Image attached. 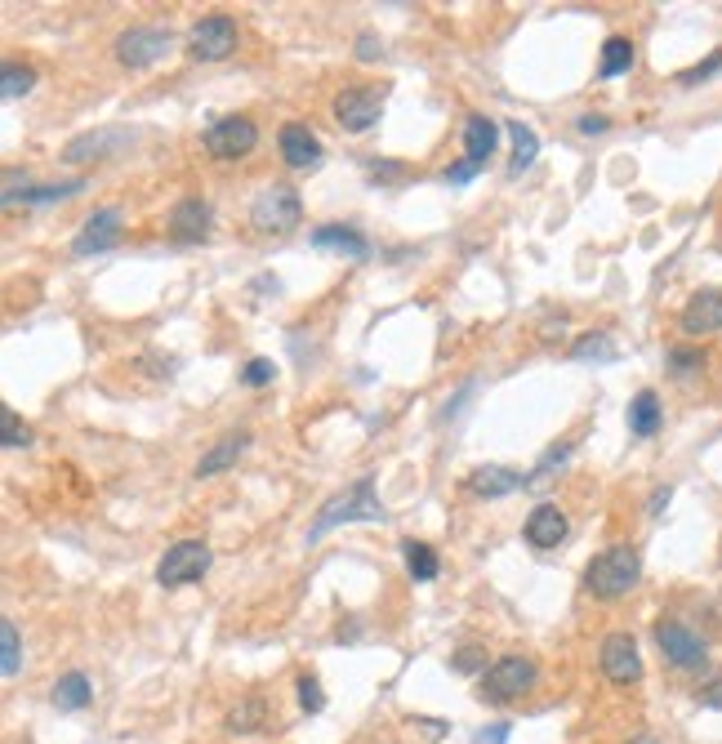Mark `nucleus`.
Masks as SVG:
<instances>
[{
	"instance_id": "nucleus-1",
	"label": "nucleus",
	"mask_w": 722,
	"mask_h": 744,
	"mask_svg": "<svg viewBox=\"0 0 722 744\" xmlns=\"http://www.w3.org/2000/svg\"><path fill=\"white\" fill-rule=\"evenodd\" d=\"M348 526V522H384V504H380V495H375V477H357L348 491H339V495H330L321 509H317V517H312V526H308V540H321L325 531H334V526Z\"/></svg>"
},
{
	"instance_id": "nucleus-2",
	"label": "nucleus",
	"mask_w": 722,
	"mask_h": 744,
	"mask_svg": "<svg viewBox=\"0 0 722 744\" xmlns=\"http://www.w3.org/2000/svg\"><path fill=\"white\" fill-rule=\"evenodd\" d=\"M638 575H642V557H638V549L633 544H611V549H602L589 566H584V589L593 593V597H624L633 584H638Z\"/></svg>"
},
{
	"instance_id": "nucleus-3",
	"label": "nucleus",
	"mask_w": 722,
	"mask_h": 744,
	"mask_svg": "<svg viewBox=\"0 0 722 744\" xmlns=\"http://www.w3.org/2000/svg\"><path fill=\"white\" fill-rule=\"evenodd\" d=\"M535 677H540V668H535L531 655H500V660L482 673V691H478V695L491 700V704H509V700H518L522 691H531Z\"/></svg>"
},
{
	"instance_id": "nucleus-4",
	"label": "nucleus",
	"mask_w": 722,
	"mask_h": 744,
	"mask_svg": "<svg viewBox=\"0 0 722 744\" xmlns=\"http://www.w3.org/2000/svg\"><path fill=\"white\" fill-rule=\"evenodd\" d=\"M299 219H303V201H299V192H294L290 183L263 188V192L254 197V205H250V223H254L259 232H272V237L299 228Z\"/></svg>"
},
{
	"instance_id": "nucleus-5",
	"label": "nucleus",
	"mask_w": 722,
	"mask_h": 744,
	"mask_svg": "<svg viewBox=\"0 0 722 744\" xmlns=\"http://www.w3.org/2000/svg\"><path fill=\"white\" fill-rule=\"evenodd\" d=\"M210 562H214V553H210L205 540H179L174 549H166V557H161V566H157V580H161L166 589H179V584L201 580V575L210 571Z\"/></svg>"
},
{
	"instance_id": "nucleus-6",
	"label": "nucleus",
	"mask_w": 722,
	"mask_h": 744,
	"mask_svg": "<svg viewBox=\"0 0 722 744\" xmlns=\"http://www.w3.org/2000/svg\"><path fill=\"white\" fill-rule=\"evenodd\" d=\"M384 117V86H352L334 99V121L348 134H367Z\"/></svg>"
},
{
	"instance_id": "nucleus-7",
	"label": "nucleus",
	"mask_w": 722,
	"mask_h": 744,
	"mask_svg": "<svg viewBox=\"0 0 722 744\" xmlns=\"http://www.w3.org/2000/svg\"><path fill=\"white\" fill-rule=\"evenodd\" d=\"M201 143H205V152H210L214 161H241V157L254 152L259 130H254V121H245V117H219V121L205 130Z\"/></svg>"
},
{
	"instance_id": "nucleus-8",
	"label": "nucleus",
	"mask_w": 722,
	"mask_h": 744,
	"mask_svg": "<svg viewBox=\"0 0 722 744\" xmlns=\"http://www.w3.org/2000/svg\"><path fill=\"white\" fill-rule=\"evenodd\" d=\"M655 642H660V651H664V660H669L673 668H700V664L709 660L704 637L691 633V629H686L682 620H673V615L655 620Z\"/></svg>"
},
{
	"instance_id": "nucleus-9",
	"label": "nucleus",
	"mask_w": 722,
	"mask_h": 744,
	"mask_svg": "<svg viewBox=\"0 0 722 744\" xmlns=\"http://www.w3.org/2000/svg\"><path fill=\"white\" fill-rule=\"evenodd\" d=\"M188 50H192V59H205V63L228 59V54L237 50V23H232L228 14L201 19V23L188 32Z\"/></svg>"
},
{
	"instance_id": "nucleus-10",
	"label": "nucleus",
	"mask_w": 722,
	"mask_h": 744,
	"mask_svg": "<svg viewBox=\"0 0 722 744\" xmlns=\"http://www.w3.org/2000/svg\"><path fill=\"white\" fill-rule=\"evenodd\" d=\"M598 660H602V673L615 686H633L642 677V655H638L633 633H606L602 646H598Z\"/></svg>"
},
{
	"instance_id": "nucleus-11",
	"label": "nucleus",
	"mask_w": 722,
	"mask_h": 744,
	"mask_svg": "<svg viewBox=\"0 0 722 744\" xmlns=\"http://www.w3.org/2000/svg\"><path fill=\"white\" fill-rule=\"evenodd\" d=\"M126 143H134V130H126V125H103V130L77 134V139L63 148V161H68V165H81V161H108V157H117Z\"/></svg>"
},
{
	"instance_id": "nucleus-12",
	"label": "nucleus",
	"mask_w": 722,
	"mask_h": 744,
	"mask_svg": "<svg viewBox=\"0 0 722 744\" xmlns=\"http://www.w3.org/2000/svg\"><path fill=\"white\" fill-rule=\"evenodd\" d=\"M166 50H170V32L166 28H130V32L117 37V59L126 68H152Z\"/></svg>"
},
{
	"instance_id": "nucleus-13",
	"label": "nucleus",
	"mask_w": 722,
	"mask_h": 744,
	"mask_svg": "<svg viewBox=\"0 0 722 744\" xmlns=\"http://www.w3.org/2000/svg\"><path fill=\"white\" fill-rule=\"evenodd\" d=\"M117 241H121V210L108 205V210H94V214L81 223L72 250H77V254H103V250H112Z\"/></svg>"
},
{
	"instance_id": "nucleus-14",
	"label": "nucleus",
	"mask_w": 722,
	"mask_h": 744,
	"mask_svg": "<svg viewBox=\"0 0 722 744\" xmlns=\"http://www.w3.org/2000/svg\"><path fill=\"white\" fill-rule=\"evenodd\" d=\"M277 148H281V157H285L290 170H317V165H321V143H317V134H312L308 125H299V121L281 125Z\"/></svg>"
},
{
	"instance_id": "nucleus-15",
	"label": "nucleus",
	"mask_w": 722,
	"mask_h": 744,
	"mask_svg": "<svg viewBox=\"0 0 722 744\" xmlns=\"http://www.w3.org/2000/svg\"><path fill=\"white\" fill-rule=\"evenodd\" d=\"M170 237L183 241V245H197L210 237V205L201 197H188L170 210Z\"/></svg>"
},
{
	"instance_id": "nucleus-16",
	"label": "nucleus",
	"mask_w": 722,
	"mask_h": 744,
	"mask_svg": "<svg viewBox=\"0 0 722 744\" xmlns=\"http://www.w3.org/2000/svg\"><path fill=\"white\" fill-rule=\"evenodd\" d=\"M682 330L686 334H713L722 330V290H695L682 308Z\"/></svg>"
},
{
	"instance_id": "nucleus-17",
	"label": "nucleus",
	"mask_w": 722,
	"mask_h": 744,
	"mask_svg": "<svg viewBox=\"0 0 722 744\" xmlns=\"http://www.w3.org/2000/svg\"><path fill=\"white\" fill-rule=\"evenodd\" d=\"M566 540V513L558 504H540L527 517V544L531 549H558Z\"/></svg>"
},
{
	"instance_id": "nucleus-18",
	"label": "nucleus",
	"mask_w": 722,
	"mask_h": 744,
	"mask_svg": "<svg viewBox=\"0 0 722 744\" xmlns=\"http://www.w3.org/2000/svg\"><path fill=\"white\" fill-rule=\"evenodd\" d=\"M312 245H317V250H339V254H348V259H371V241L361 237V232H352V228H343V223H321V228H312Z\"/></svg>"
},
{
	"instance_id": "nucleus-19",
	"label": "nucleus",
	"mask_w": 722,
	"mask_h": 744,
	"mask_svg": "<svg viewBox=\"0 0 722 744\" xmlns=\"http://www.w3.org/2000/svg\"><path fill=\"white\" fill-rule=\"evenodd\" d=\"M495 139H500V125L491 117H469L464 121V152L478 170L487 165V157H495Z\"/></svg>"
},
{
	"instance_id": "nucleus-20",
	"label": "nucleus",
	"mask_w": 722,
	"mask_h": 744,
	"mask_svg": "<svg viewBox=\"0 0 722 744\" xmlns=\"http://www.w3.org/2000/svg\"><path fill=\"white\" fill-rule=\"evenodd\" d=\"M527 486V477L522 473H513V469H478L473 477H469V491L473 495H482V500H495V495H513V491H522Z\"/></svg>"
},
{
	"instance_id": "nucleus-21",
	"label": "nucleus",
	"mask_w": 722,
	"mask_h": 744,
	"mask_svg": "<svg viewBox=\"0 0 722 744\" xmlns=\"http://www.w3.org/2000/svg\"><path fill=\"white\" fill-rule=\"evenodd\" d=\"M245 446H250V433H228L223 442H214V451H210V455H201L197 477H214V473L232 469V464L245 455Z\"/></svg>"
},
{
	"instance_id": "nucleus-22",
	"label": "nucleus",
	"mask_w": 722,
	"mask_h": 744,
	"mask_svg": "<svg viewBox=\"0 0 722 744\" xmlns=\"http://www.w3.org/2000/svg\"><path fill=\"white\" fill-rule=\"evenodd\" d=\"M50 700H54V708H68V713H77V708H86V704L94 700V686H90V677H86L81 668H72V673H63V677L54 682Z\"/></svg>"
},
{
	"instance_id": "nucleus-23",
	"label": "nucleus",
	"mask_w": 722,
	"mask_h": 744,
	"mask_svg": "<svg viewBox=\"0 0 722 744\" xmlns=\"http://www.w3.org/2000/svg\"><path fill=\"white\" fill-rule=\"evenodd\" d=\"M629 433L633 438H655L660 433V398L651 389H642L633 402H629Z\"/></svg>"
},
{
	"instance_id": "nucleus-24",
	"label": "nucleus",
	"mask_w": 722,
	"mask_h": 744,
	"mask_svg": "<svg viewBox=\"0 0 722 744\" xmlns=\"http://www.w3.org/2000/svg\"><path fill=\"white\" fill-rule=\"evenodd\" d=\"M509 139H513V161H509V174L531 170V165H535V157H540V139H535V130H531V125H522V121H509Z\"/></svg>"
},
{
	"instance_id": "nucleus-25",
	"label": "nucleus",
	"mask_w": 722,
	"mask_h": 744,
	"mask_svg": "<svg viewBox=\"0 0 722 744\" xmlns=\"http://www.w3.org/2000/svg\"><path fill=\"white\" fill-rule=\"evenodd\" d=\"M402 553H407V571H411V580H420V584L438 580L442 562H438V553H433L429 544H415V540H407V544H402Z\"/></svg>"
},
{
	"instance_id": "nucleus-26",
	"label": "nucleus",
	"mask_w": 722,
	"mask_h": 744,
	"mask_svg": "<svg viewBox=\"0 0 722 744\" xmlns=\"http://www.w3.org/2000/svg\"><path fill=\"white\" fill-rule=\"evenodd\" d=\"M633 68V41L629 37H611L602 46V77H624Z\"/></svg>"
},
{
	"instance_id": "nucleus-27",
	"label": "nucleus",
	"mask_w": 722,
	"mask_h": 744,
	"mask_svg": "<svg viewBox=\"0 0 722 744\" xmlns=\"http://www.w3.org/2000/svg\"><path fill=\"white\" fill-rule=\"evenodd\" d=\"M263 717H268V708H263V700L259 695H250V700H241L232 713H228V731L232 735H245V731H259L263 726Z\"/></svg>"
},
{
	"instance_id": "nucleus-28",
	"label": "nucleus",
	"mask_w": 722,
	"mask_h": 744,
	"mask_svg": "<svg viewBox=\"0 0 722 744\" xmlns=\"http://www.w3.org/2000/svg\"><path fill=\"white\" fill-rule=\"evenodd\" d=\"M0 673L6 677H14L19 673V664H23V646H19V629H14V620H0Z\"/></svg>"
},
{
	"instance_id": "nucleus-29",
	"label": "nucleus",
	"mask_w": 722,
	"mask_h": 744,
	"mask_svg": "<svg viewBox=\"0 0 722 744\" xmlns=\"http://www.w3.org/2000/svg\"><path fill=\"white\" fill-rule=\"evenodd\" d=\"M37 86V72L32 68H19V63H6V72H0V94L6 99H19Z\"/></svg>"
},
{
	"instance_id": "nucleus-30",
	"label": "nucleus",
	"mask_w": 722,
	"mask_h": 744,
	"mask_svg": "<svg viewBox=\"0 0 722 744\" xmlns=\"http://www.w3.org/2000/svg\"><path fill=\"white\" fill-rule=\"evenodd\" d=\"M86 188V179H72V183H41L32 192H23L28 205H50V201H63V197H77Z\"/></svg>"
},
{
	"instance_id": "nucleus-31",
	"label": "nucleus",
	"mask_w": 722,
	"mask_h": 744,
	"mask_svg": "<svg viewBox=\"0 0 722 744\" xmlns=\"http://www.w3.org/2000/svg\"><path fill=\"white\" fill-rule=\"evenodd\" d=\"M575 361H615V343L606 334H584L575 348H571Z\"/></svg>"
},
{
	"instance_id": "nucleus-32",
	"label": "nucleus",
	"mask_w": 722,
	"mask_h": 744,
	"mask_svg": "<svg viewBox=\"0 0 722 744\" xmlns=\"http://www.w3.org/2000/svg\"><path fill=\"white\" fill-rule=\"evenodd\" d=\"M451 668H455V673H487V668H491V664H487V646L464 642V646L451 655Z\"/></svg>"
},
{
	"instance_id": "nucleus-33",
	"label": "nucleus",
	"mask_w": 722,
	"mask_h": 744,
	"mask_svg": "<svg viewBox=\"0 0 722 744\" xmlns=\"http://www.w3.org/2000/svg\"><path fill=\"white\" fill-rule=\"evenodd\" d=\"M241 380H245L250 389H268V384L277 380V365H272L268 356H254V361H245V370H241Z\"/></svg>"
},
{
	"instance_id": "nucleus-34",
	"label": "nucleus",
	"mask_w": 722,
	"mask_h": 744,
	"mask_svg": "<svg viewBox=\"0 0 722 744\" xmlns=\"http://www.w3.org/2000/svg\"><path fill=\"white\" fill-rule=\"evenodd\" d=\"M704 365V352L700 348H673L669 352V370H678V375H691V370Z\"/></svg>"
},
{
	"instance_id": "nucleus-35",
	"label": "nucleus",
	"mask_w": 722,
	"mask_h": 744,
	"mask_svg": "<svg viewBox=\"0 0 722 744\" xmlns=\"http://www.w3.org/2000/svg\"><path fill=\"white\" fill-rule=\"evenodd\" d=\"M299 704H303L308 713H321V708H325V695H321V682H317V677H308V673L299 677Z\"/></svg>"
},
{
	"instance_id": "nucleus-36",
	"label": "nucleus",
	"mask_w": 722,
	"mask_h": 744,
	"mask_svg": "<svg viewBox=\"0 0 722 744\" xmlns=\"http://www.w3.org/2000/svg\"><path fill=\"white\" fill-rule=\"evenodd\" d=\"M0 424H6V446H28V442H32L28 424H19V415H14V411L0 415Z\"/></svg>"
},
{
	"instance_id": "nucleus-37",
	"label": "nucleus",
	"mask_w": 722,
	"mask_h": 744,
	"mask_svg": "<svg viewBox=\"0 0 722 744\" xmlns=\"http://www.w3.org/2000/svg\"><path fill=\"white\" fill-rule=\"evenodd\" d=\"M718 68H722V54H713V59H704L700 68H691V72H682V77H678V86H695V81H704V77H713Z\"/></svg>"
},
{
	"instance_id": "nucleus-38",
	"label": "nucleus",
	"mask_w": 722,
	"mask_h": 744,
	"mask_svg": "<svg viewBox=\"0 0 722 744\" xmlns=\"http://www.w3.org/2000/svg\"><path fill=\"white\" fill-rule=\"evenodd\" d=\"M371 179H380V183H402V179H407V170H402V165H393V161H371Z\"/></svg>"
},
{
	"instance_id": "nucleus-39",
	"label": "nucleus",
	"mask_w": 722,
	"mask_h": 744,
	"mask_svg": "<svg viewBox=\"0 0 722 744\" xmlns=\"http://www.w3.org/2000/svg\"><path fill=\"white\" fill-rule=\"evenodd\" d=\"M473 744H509V722H491L473 735Z\"/></svg>"
},
{
	"instance_id": "nucleus-40",
	"label": "nucleus",
	"mask_w": 722,
	"mask_h": 744,
	"mask_svg": "<svg viewBox=\"0 0 722 744\" xmlns=\"http://www.w3.org/2000/svg\"><path fill=\"white\" fill-rule=\"evenodd\" d=\"M357 59H361V63L380 59V41H375V32H361V37H357Z\"/></svg>"
},
{
	"instance_id": "nucleus-41",
	"label": "nucleus",
	"mask_w": 722,
	"mask_h": 744,
	"mask_svg": "<svg viewBox=\"0 0 722 744\" xmlns=\"http://www.w3.org/2000/svg\"><path fill=\"white\" fill-rule=\"evenodd\" d=\"M473 174H478V165H473V161H469V157H464V161H460V165H451V170H447V174H442V179H447V183H469V179H473Z\"/></svg>"
},
{
	"instance_id": "nucleus-42",
	"label": "nucleus",
	"mask_w": 722,
	"mask_h": 744,
	"mask_svg": "<svg viewBox=\"0 0 722 744\" xmlns=\"http://www.w3.org/2000/svg\"><path fill=\"white\" fill-rule=\"evenodd\" d=\"M700 704H709V708H722V673H718L713 682H704V691H700Z\"/></svg>"
},
{
	"instance_id": "nucleus-43",
	"label": "nucleus",
	"mask_w": 722,
	"mask_h": 744,
	"mask_svg": "<svg viewBox=\"0 0 722 744\" xmlns=\"http://www.w3.org/2000/svg\"><path fill=\"white\" fill-rule=\"evenodd\" d=\"M606 130V117H580V134H602Z\"/></svg>"
},
{
	"instance_id": "nucleus-44",
	"label": "nucleus",
	"mask_w": 722,
	"mask_h": 744,
	"mask_svg": "<svg viewBox=\"0 0 722 744\" xmlns=\"http://www.w3.org/2000/svg\"><path fill=\"white\" fill-rule=\"evenodd\" d=\"M664 504H669V486H660V491H655V495H651V513H660V509H664Z\"/></svg>"
}]
</instances>
